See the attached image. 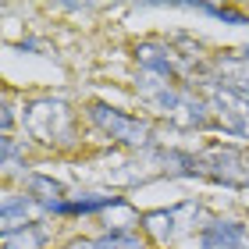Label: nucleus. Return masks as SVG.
Instances as JSON below:
<instances>
[{
	"mask_svg": "<svg viewBox=\"0 0 249 249\" xmlns=\"http://www.w3.org/2000/svg\"><path fill=\"white\" fill-rule=\"evenodd\" d=\"M203 11H210L213 18H221V21H235V25H249V18L239 15L235 7H217V4H203Z\"/></svg>",
	"mask_w": 249,
	"mask_h": 249,
	"instance_id": "7ed1b4c3",
	"label": "nucleus"
},
{
	"mask_svg": "<svg viewBox=\"0 0 249 249\" xmlns=\"http://www.w3.org/2000/svg\"><path fill=\"white\" fill-rule=\"evenodd\" d=\"M29 189L32 192H47V196H61V185L57 182H47V178H39V175L29 178Z\"/></svg>",
	"mask_w": 249,
	"mask_h": 249,
	"instance_id": "20e7f679",
	"label": "nucleus"
},
{
	"mask_svg": "<svg viewBox=\"0 0 249 249\" xmlns=\"http://www.w3.org/2000/svg\"><path fill=\"white\" fill-rule=\"evenodd\" d=\"M100 249H142L135 239H124V235H110V239L100 242Z\"/></svg>",
	"mask_w": 249,
	"mask_h": 249,
	"instance_id": "39448f33",
	"label": "nucleus"
},
{
	"mask_svg": "<svg viewBox=\"0 0 249 249\" xmlns=\"http://www.w3.org/2000/svg\"><path fill=\"white\" fill-rule=\"evenodd\" d=\"M93 118L104 124V128L114 135V139H121V142H146V139H150V128H146V124L132 121V118H124V114H118V110L93 107Z\"/></svg>",
	"mask_w": 249,
	"mask_h": 249,
	"instance_id": "f257e3e1",
	"label": "nucleus"
},
{
	"mask_svg": "<svg viewBox=\"0 0 249 249\" xmlns=\"http://www.w3.org/2000/svg\"><path fill=\"white\" fill-rule=\"evenodd\" d=\"M114 196H93V199H75V203H50L53 213H93L104 207H114Z\"/></svg>",
	"mask_w": 249,
	"mask_h": 249,
	"instance_id": "f03ea898",
	"label": "nucleus"
}]
</instances>
